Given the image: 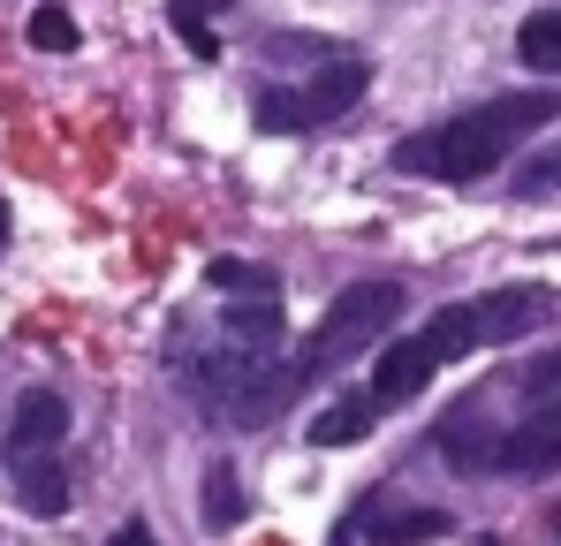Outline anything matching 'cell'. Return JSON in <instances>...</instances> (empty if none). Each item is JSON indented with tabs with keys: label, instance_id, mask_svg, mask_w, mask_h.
<instances>
[{
	"label": "cell",
	"instance_id": "obj_5",
	"mask_svg": "<svg viewBox=\"0 0 561 546\" xmlns=\"http://www.w3.org/2000/svg\"><path fill=\"white\" fill-rule=\"evenodd\" d=\"M205 281L236 296V304H228V334H236V342L266 350V342L280 334V288H274V273L243 266V259H213V273H205Z\"/></svg>",
	"mask_w": 561,
	"mask_h": 546
},
{
	"label": "cell",
	"instance_id": "obj_14",
	"mask_svg": "<svg viewBox=\"0 0 561 546\" xmlns=\"http://www.w3.org/2000/svg\"><path fill=\"white\" fill-rule=\"evenodd\" d=\"M31 46H38V54H77V15L54 8V0L31 8Z\"/></svg>",
	"mask_w": 561,
	"mask_h": 546
},
{
	"label": "cell",
	"instance_id": "obj_6",
	"mask_svg": "<svg viewBox=\"0 0 561 546\" xmlns=\"http://www.w3.org/2000/svg\"><path fill=\"white\" fill-rule=\"evenodd\" d=\"M69 441V402L54 387H23L15 410H8V433H0V455L23 470V463H46V455Z\"/></svg>",
	"mask_w": 561,
	"mask_h": 546
},
{
	"label": "cell",
	"instance_id": "obj_12",
	"mask_svg": "<svg viewBox=\"0 0 561 546\" xmlns=\"http://www.w3.org/2000/svg\"><path fill=\"white\" fill-rule=\"evenodd\" d=\"M516 402H524V418H547V410H561V350L516 372Z\"/></svg>",
	"mask_w": 561,
	"mask_h": 546
},
{
	"label": "cell",
	"instance_id": "obj_3",
	"mask_svg": "<svg viewBox=\"0 0 561 546\" xmlns=\"http://www.w3.org/2000/svg\"><path fill=\"white\" fill-rule=\"evenodd\" d=\"M402 281H350L334 304H327V319L311 327V342H304V379L311 372H334V364H350V357H365L379 334L402 319Z\"/></svg>",
	"mask_w": 561,
	"mask_h": 546
},
{
	"label": "cell",
	"instance_id": "obj_15",
	"mask_svg": "<svg viewBox=\"0 0 561 546\" xmlns=\"http://www.w3.org/2000/svg\"><path fill=\"white\" fill-rule=\"evenodd\" d=\"M516 190H524V197H554V190H561V137L547 145V152H539V160H524Z\"/></svg>",
	"mask_w": 561,
	"mask_h": 546
},
{
	"label": "cell",
	"instance_id": "obj_4",
	"mask_svg": "<svg viewBox=\"0 0 561 546\" xmlns=\"http://www.w3.org/2000/svg\"><path fill=\"white\" fill-rule=\"evenodd\" d=\"M456 516L448 509H417V501H394L387 486L365 493L342 524H334V546H425V539H448Z\"/></svg>",
	"mask_w": 561,
	"mask_h": 546
},
{
	"label": "cell",
	"instance_id": "obj_9",
	"mask_svg": "<svg viewBox=\"0 0 561 546\" xmlns=\"http://www.w3.org/2000/svg\"><path fill=\"white\" fill-rule=\"evenodd\" d=\"M15 501H23L31 516H61V509H69V470H61V463H23V470H15Z\"/></svg>",
	"mask_w": 561,
	"mask_h": 546
},
{
	"label": "cell",
	"instance_id": "obj_19",
	"mask_svg": "<svg viewBox=\"0 0 561 546\" xmlns=\"http://www.w3.org/2000/svg\"><path fill=\"white\" fill-rule=\"evenodd\" d=\"M0 251H8V205H0Z\"/></svg>",
	"mask_w": 561,
	"mask_h": 546
},
{
	"label": "cell",
	"instance_id": "obj_18",
	"mask_svg": "<svg viewBox=\"0 0 561 546\" xmlns=\"http://www.w3.org/2000/svg\"><path fill=\"white\" fill-rule=\"evenodd\" d=\"M175 8H183V15H197V23H205V15H220V8H236V0H175Z\"/></svg>",
	"mask_w": 561,
	"mask_h": 546
},
{
	"label": "cell",
	"instance_id": "obj_13",
	"mask_svg": "<svg viewBox=\"0 0 561 546\" xmlns=\"http://www.w3.org/2000/svg\"><path fill=\"white\" fill-rule=\"evenodd\" d=\"M259 122H266L274 137H296V129H311V106H304V91L266 84V91H259Z\"/></svg>",
	"mask_w": 561,
	"mask_h": 546
},
{
	"label": "cell",
	"instance_id": "obj_17",
	"mask_svg": "<svg viewBox=\"0 0 561 546\" xmlns=\"http://www.w3.org/2000/svg\"><path fill=\"white\" fill-rule=\"evenodd\" d=\"M106 546H160V539H152L145 524H122V532H114V539H106Z\"/></svg>",
	"mask_w": 561,
	"mask_h": 546
},
{
	"label": "cell",
	"instance_id": "obj_11",
	"mask_svg": "<svg viewBox=\"0 0 561 546\" xmlns=\"http://www.w3.org/2000/svg\"><path fill=\"white\" fill-rule=\"evenodd\" d=\"M205 524L213 532H236L243 524V478H236V463H213L205 470Z\"/></svg>",
	"mask_w": 561,
	"mask_h": 546
},
{
	"label": "cell",
	"instance_id": "obj_7",
	"mask_svg": "<svg viewBox=\"0 0 561 546\" xmlns=\"http://www.w3.org/2000/svg\"><path fill=\"white\" fill-rule=\"evenodd\" d=\"M485 470H561V410L508 425L493 441V455H485Z\"/></svg>",
	"mask_w": 561,
	"mask_h": 546
},
{
	"label": "cell",
	"instance_id": "obj_20",
	"mask_svg": "<svg viewBox=\"0 0 561 546\" xmlns=\"http://www.w3.org/2000/svg\"><path fill=\"white\" fill-rule=\"evenodd\" d=\"M478 546H501V539H478Z\"/></svg>",
	"mask_w": 561,
	"mask_h": 546
},
{
	"label": "cell",
	"instance_id": "obj_2",
	"mask_svg": "<svg viewBox=\"0 0 561 546\" xmlns=\"http://www.w3.org/2000/svg\"><path fill=\"white\" fill-rule=\"evenodd\" d=\"M547 122H561V91H508L493 106H470L456 122H433V129L402 137L394 168L402 175H433V182H478V175H493L524 137H539Z\"/></svg>",
	"mask_w": 561,
	"mask_h": 546
},
{
	"label": "cell",
	"instance_id": "obj_1",
	"mask_svg": "<svg viewBox=\"0 0 561 546\" xmlns=\"http://www.w3.org/2000/svg\"><path fill=\"white\" fill-rule=\"evenodd\" d=\"M470 350H493L485 296H463V304L433 311V327H417V334H402L394 350H379L373 379H365V387H350L342 402H327V410L304 425V433H311V448H350V441H365V433H373V418L402 410V402H417V395L433 387V372H448V364L470 357Z\"/></svg>",
	"mask_w": 561,
	"mask_h": 546
},
{
	"label": "cell",
	"instance_id": "obj_10",
	"mask_svg": "<svg viewBox=\"0 0 561 546\" xmlns=\"http://www.w3.org/2000/svg\"><path fill=\"white\" fill-rule=\"evenodd\" d=\"M516 54H524V69H539V77H561V8H539V15H524V31H516Z\"/></svg>",
	"mask_w": 561,
	"mask_h": 546
},
{
	"label": "cell",
	"instance_id": "obj_8",
	"mask_svg": "<svg viewBox=\"0 0 561 546\" xmlns=\"http://www.w3.org/2000/svg\"><path fill=\"white\" fill-rule=\"evenodd\" d=\"M365 84H373V69H365L357 54H327V61H319V77L304 84V106H311V129H319V122H334V114H350V106L365 99Z\"/></svg>",
	"mask_w": 561,
	"mask_h": 546
},
{
	"label": "cell",
	"instance_id": "obj_16",
	"mask_svg": "<svg viewBox=\"0 0 561 546\" xmlns=\"http://www.w3.org/2000/svg\"><path fill=\"white\" fill-rule=\"evenodd\" d=\"M175 31H183L190 46H197V61H220V46H213V31H205L197 15H183V8H175Z\"/></svg>",
	"mask_w": 561,
	"mask_h": 546
}]
</instances>
